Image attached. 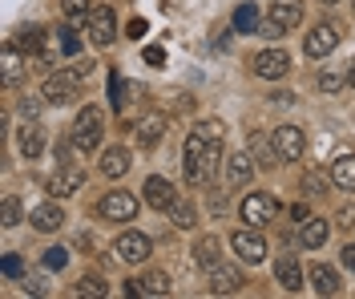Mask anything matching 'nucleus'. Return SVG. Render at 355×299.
<instances>
[{
    "mask_svg": "<svg viewBox=\"0 0 355 299\" xmlns=\"http://www.w3.org/2000/svg\"><path fill=\"white\" fill-rule=\"evenodd\" d=\"M141 198H146V203H150L154 210L170 214V207L178 203V190L166 182V178H157V174H154V178H146V186H141Z\"/></svg>",
    "mask_w": 355,
    "mask_h": 299,
    "instance_id": "ddd939ff",
    "label": "nucleus"
},
{
    "mask_svg": "<svg viewBox=\"0 0 355 299\" xmlns=\"http://www.w3.org/2000/svg\"><path fill=\"white\" fill-rule=\"evenodd\" d=\"M331 186L335 190H347V194L355 190V154H339L331 162Z\"/></svg>",
    "mask_w": 355,
    "mask_h": 299,
    "instance_id": "412c9836",
    "label": "nucleus"
},
{
    "mask_svg": "<svg viewBox=\"0 0 355 299\" xmlns=\"http://www.w3.org/2000/svg\"><path fill=\"white\" fill-rule=\"evenodd\" d=\"M137 291L141 296H170V275L166 271H150V275L137 279Z\"/></svg>",
    "mask_w": 355,
    "mask_h": 299,
    "instance_id": "cd10ccee",
    "label": "nucleus"
},
{
    "mask_svg": "<svg viewBox=\"0 0 355 299\" xmlns=\"http://www.w3.org/2000/svg\"><path fill=\"white\" fill-rule=\"evenodd\" d=\"M162 138H166V117H162V114H150V117H141V121H137V146H146V150H150V146H157Z\"/></svg>",
    "mask_w": 355,
    "mask_h": 299,
    "instance_id": "5701e85b",
    "label": "nucleus"
},
{
    "mask_svg": "<svg viewBox=\"0 0 355 299\" xmlns=\"http://www.w3.org/2000/svg\"><path fill=\"white\" fill-rule=\"evenodd\" d=\"M113 41H117V12H113L110 4H101V8L89 12V45L110 49Z\"/></svg>",
    "mask_w": 355,
    "mask_h": 299,
    "instance_id": "6e6552de",
    "label": "nucleus"
},
{
    "mask_svg": "<svg viewBox=\"0 0 355 299\" xmlns=\"http://www.w3.org/2000/svg\"><path fill=\"white\" fill-rule=\"evenodd\" d=\"M347 85L355 89V61H352V69H347Z\"/></svg>",
    "mask_w": 355,
    "mask_h": 299,
    "instance_id": "3c124183",
    "label": "nucleus"
},
{
    "mask_svg": "<svg viewBox=\"0 0 355 299\" xmlns=\"http://www.w3.org/2000/svg\"><path fill=\"white\" fill-rule=\"evenodd\" d=\"M12 45L21 49L24 57H41V49H44V33L41 28H24V33H17V41Z\"/></svg>",
    "mask_w": 355,
    "mask_h": 299,
    "instance_id": "c85d7f7f",
    "label": "nucleus"
},
{
    "mask_svg": "<svg viewBox=\"0 0 355 299\" xmlns=\"http://www.w3.org/2000/svg\"><path fill=\"white\" fill-rule=\"evenodd\" d=\"M327 234H331V223H327V219H307V223L299 227V243H303L307 251H319V247L327 243Z\"/></svg>",
    "mask_w": 355,
    "mask_h": 299,
    "instance_id": "6ab92c4d",
    "label": "nucleus"
},
{
    "mask_svg": "<svg viewBox=\"0 0 355 299\" xmlns=\"http://www.w3.org/2000/svg\"><path fill=\"white\" fill-rule=\"evenodd\" d=\"M101 138H105V121H101V110L97 105H85L81 114H77V121H73V146L81 150V154H93L97 146H101Z\"/></svg>",
    "mask_w": 355,
    "mask_h": 299,
    "instance_id": "7ed1b4c3",
    "label": "nucleus"
},
{
    "mask_svg": "<svg viewBox=\"0 0 355 299\" xmlns=\"http://www.w3.org/2000/svg\"><path fill=\"white\" fill-rule=\"evenodd\" d=\"M81 186H85V170H81V166H69V162H65V166H57V170L49 174L44 190H49L53 198H69V194H77Z\"/></svg>",
    "mask_w": 355,
    "mask_h": 299,
    "instance_id": "f8f14e48",
    "label": "nucleus"
},
{
    "mask_svg": "<svg viewBox=\"0 0 355 299\" xmlns=\"http://www.w3.org/2000/svg\"><path fill=\"white\" fill-rule=\"evenodd\" d=\"M323 4H339V0H323Z\"/></svg>",
    "mask_w": 355,
    "mask_h": 299,
    "instance_id": "603ef678",
    "label": "nucleus"
},
{
    "mask_svg": "<svg viewBox=\"0 0 355 299\" xmlns=\"http://www.w3.org/2000/svg\"><path fill=\"white\" fill-rule=\"evenodd\" d=\"M170 219H174V227L190 230L194 223H198V210H194V203H186V198H178L174 207H170Z\"/></svg>",
    "mask_w": 355,
    "mask_h": 299,
    "instance_id": "c756f323",
    "label": "nucleus"
},
{
    "mask_svg": "<svg viewBox=\"0 0 355 299\" xmlns=\"http://www.w3.org/2000/svg\"><path fill=\"white\" fill-rule=\"evenodd\" d=\"M105 291H110V287H105V279L101 275H81L77 279V296H105Z\"/></svg>",
    "mask_w": 355,
    "mask_h": 299,
    "instance_id": "473e14b6",
    "label": "nucleus"
},
{
    "mask_svg": "<svg viewBox=\"0 0 355 299\" xmlns=\"http://www.w3.org/2000/svg\"><path fill=\"white\" fill-rule=\"evenodd\" d=\"M339 259H343V267H347V271H352V275H355V243H347V247H343V255H339Z\"/></svg>",
    "mask_w": 355,
    "mask_h": 299,
    "instance_id": "49530a36",
    "label": "nucleus"
},
{
    "mask_svg": "<svg viewBox=\"0 0 355 299\" xmlns=\"http://www.w3.org/2000/svg\"><path fill=\"white\" fill-rule=\"evenodd\" d=\"M307 283H311L315 296H339V271L327 267V263H315L307 271Z\"/></svg>",
    "mask_w": 355,
    "mask_h": 299,
    "instance_id": "f3484780",
    "label": "nucleus"
},
{
    "mask_svg": "<svg viewBox=\"0 0 355 299\" xmlns=\"http://www.w3.org/2000/svg\"><path fill=\"white\" fill-rule=\"evenodd\" d=\"M0 223H4V227H17V223H21V198H17V194H4V203H0Z\"/></svg>",
    "mask_w": 355,
    "mask_h": 299,
    "instance_id": "2f4dec72",
    "label": "nucleus"
},
{
    "mask_svg": "<svg viewBox=\"0 0 355 299\" xmlns=\"http://www.w3.org/2000/svg\"><path fill=\"white\" fill-rule=\"evenodd\" d=\"M41 105H49L44 97H24V101H21V117H24V121H37V114H41Z\"/></svg>",
    "mask_w": 355,
    "mask_h": 299,
    "instance_id": "ea45409f",
    "label": "nucleus"
},
{
    "mask_svg": "<svg viewBox=\"0 0 355 299\" xmlns=\"http://www.w3.org/2000/svg\"><path fill=\"white\" fill-rule=\"evenodd\" d=\"M230 24H234V33H259V28H263V21H259V8H254L250 0L234 8V21H230Z\"/></svg>",
    "mask_w": 355,
    "mask_h": 299,
    "instance_id": "bb28decb",
    "label": "nucleus"
},
{
    "mask_svg": "<svg viewBox=\"0 0 355 299\" xmlns=\"http://www.w3.org/2000/svg\"><path fill=\"white\" fill-rule=\"evenodd\" d=\"M141 57H146V65H154V69H162V65H166V49H162V45H150Z\"/></svg>",
    "mask_w": 355,
    "mask_h": 299,
    "instance_id": "a19ab883",
    "label": "nucleus"
},
{
    "mask_svg": "<svg viewBox=\"0 0 355 299\" xmlns=\"http://www.w3.org/2000/svg\"><path fill=\"white\" fill-rule=\"evenodd\" d=\"M270 146H275V158L279 162H299L303 154H307V134H303L299 126L283 121V126L270 134Z\"/></svg>",
    "mask_w": 355,
    "mask_h": 299,
    "instance_id": "39448f33",
    "label": "nucleus"
},
{
    "mask_svg": "<svg viewBox=\"0 0 355 299\" xmlns=\"http://www.w3.org/2000/svg\"><path fill=\"white\" fill-rule=\"evenodd\" d=\"M347 85V77H339V73H319V93H343Z\"/></svg>",
    "mask_w": 355,
    "mask_h": 299,
    "instance_id": "58836bf2",
    "label": "nucleus"
},
{
    "mask_svg": "<svg viewBox=\"0 0 355 299\" xmlns=\"http://www.w3.org/2000/svg\"><path fill=\"white\" fill-rule=\"evenodd\" d=\"M24 77H28V57H24L17 45H8L4 49V85H8V89H21Z\"/></svg>",
    "mask_w": 355,
    "mask_h": 299,
    "instance_id": "dca6fc26",
    "label": "nucleus"
},
{
    "mask_svg": "<svg viewBox=\"0 0 355 299\" xmlns=\"http://www.w3.org/2000/svg\"><path fill=\"white\" fill-rule=\"evenodd\" d=\"M259 33H263L266 41H279V37H283L287 28H283V24H275V21H270V17H266V21H263V28H259Z\"/></svg>",
    "mask_w": 355,
    "mask_h": 299,
    "instance_id": "79ce46f5",
    "label": "nucleus"
},
{
    "mask_svg": "<svg viewBox=\"0 0 355 299\" xmlns=\"http://www.w3.org/2000/svg\"><path fill=\"white\" fill-rule=\"evenodd\" d=\"M57 162H61V166L69 162V146H65V142H57Z\"/></svg>",
    "mask_w": 355,
    "mask_h": 299,
    "instance_id": "8fccbe9b",
    "label": "nucleus"
},
{
    "mask_svg": "<svg viewBox=\"0 0 355 299\" xmlns=\"http://www.w3.org/2000/svg\"><path fill=\"white\" fill-rule=\"evenodd\" d=\"M230 251L239 255L243 263H266V239L259 234V227H246V230H234L230 234Z\"/></svg>",
    "mask_w": 355,
    "mask_h": 299,
    "instance_id": "1a4fd4ad",
    "label": "nucleus"
},
{
    "mask_svg": "<svg viewBox=\"0 0 355 299\" xmlns=\"http://www.w3.org/2000/svg\"><path fill=\"white\" fill-rule=\"evenodd\" d=\"M61 12L69 21H85L89 17V0H61Z\"/></svg>",
    "mask_w": 355,
    "mask_h": 299,
    "instance_id": "4c0bfd02",
    "label": "nucleus"
},
{
    "mask_svg": "<svg viewBox=\"0 0 355 299\" xmlns=\"http://www.w3.org/2000/svg\"><path fill=\"white\" fill-rule=\"evenodd\" d=\"M57 45H61V53H65V57H77V53H81V37H77V28H73V24H61Z\"/></svg>",
    "mask_w": 355,
    "mask_h": 299,
    "instance_id": "7c9ffc66",
    "label": "nucleus"
},
{
    "mask_svg": "<svg viewBox=\"0 0 355 299\" xmlns=\"http://www.w3.org/2000/svg\"><path fill=\"white\" fill-rule=\"evenodd\" d=\"M250 154H259V162H263V166H275V146H266L263 138H259V134H250Z\"/></svg>",
    "mask_w": 355,
    "mask_h": 299,
    "instance_id": "e433bc0d",
    "label": "nucleus"
},
{
    "mask_svg": "<svg viewBox=\"0 0 355 299\" xmlns=\"http://www.w3.org/2000/svg\"><path fill=\"white\" fill-rule=\"evenodd\" d=\"M239 219H243L246 227H270L279 219V198L254 190V194H246L243 203H239Z\"/></svg>",
    "mask_w": 355,
    "mask_h": 299,
    "instance_id": "20e7f679",
    "label": "nucleus"
},
{
    "mask_svg": "<svg viewBox=\"0 0 355 299\" xmlns=\"http://www.w3.org/2000/svg\"><path fill=\"white\" fill-rule=\"evenodd\" d=\"M270 21L283 24V28H295L303 21V0H270Z\"/></svg>",
    "mask_w": 355,
    "mask_h": 299,
    "instance_id": "aec40b11",
    "label": "nucleus"
},
{
    "mask_svg": "<svg viewBox=\"0 0 355 299\" xmlns=\"http://www.w3.org/2000/svg\"><path fill=\"white\" fill-rule=\"evenodd\" d=\"M85 65H77V69H57L44 77V89L41 97L49 105H73L77 97H81V85H85Z\"/></svg>",
    "mask_w": 355,
    "mask_h": 299,
    "instance_id": "f03ea898",
    "label": "nucleus"
},
{
    "mask_svg": "<svg viewBox=\"0 0 355 299\" xmlns=\"http://www.w3.org/2000/svg\"><path fill=\"white\" fill-rule=\"evenodd\" d=\"M335 49H339V24H335V21L315 24L307 37H303V53L315 57V61H319V57H331Z\"/></svg>",
    "mask_w": 355,
    "mask_h": 299,
    "instance_id": "9d476101",
    "label": "nucleus"
},
{
    "mask_svg": "<svg viewBox=\"0 0 355 299\" xmlns=\"http://www.w3.org/2000/svg\"><path fill=\"white\" fill-rule=\"evenodd\" d=\"M275 275L283 283V291H299V287H303V267H299L295 255H283V259L275 263Z\"/></svg>",
    "mask_w": 355,
    "mask_h": 299,
    "instance_id": "4be33fe9",
    "label": "nucleus"
},
{
    "mask_svg": "<svg viewBox=\"0 0 355 299\" xmlns=\"http://www.w3.org/2000/svg\"><path fill=\"white\" fill-rule=\"evenodd\" d=\"M137 198H133L130 190H110L101 203H97V219H105V223H130L137 219Z\"/></svg>",
    "mask_w": 355,
    "mask_h": 299,
    "instance_id": "423d86ee",
    "label": "nucleus"
},
{
    "mask_svg": "<svg viewBox=\"0 0 355 299\" xmlns=\"http://www.w3.org/2000/svg\"><path fill=\"white\" fill-rule=\"evenodd\" d=\"M206 279H210V296H234L243 287V271L226 267V263H218L214 271H206Z\"/></svg>",
    "mask_w": 355,
    "mask_h": 299,
    "instance_id": "2eb2a0df",
    "label": "nucleus"
},
{
    "mask_svg": "<svg viewBox=\"0 0 355 299\" xmlns=\"http://www.w3.org/2000/svg\"><path fill=\"white\" fill-rule=\"evenodd\" d=\"M28 223L37 230H44V234H53V230L65 227V207L53 198V203H41V207H33V214H28Z\"/></svg>",
    "mask_w": 355,
    "mask_h": 299,
    "instance_id": "4468645a",
    "label": "nucleus"
},
{
    "mask_svg": "<svg viewBox=\"0 0 355 299\" xmlns=\"http://www.w3.org/2000/svg\"><path fill=\"white\" fill-rule=\"evenodd\" d=\"M0 275L4 279H24V263H21V255H4V259H0Z\"/></svg>",
    "mask_w": 355,
    "mask_h": 299,
    "instance_id": "c9c22d12",
    "label": "nucleus"
},
{
    "mask_svg": "<svg viewBox=\"0 0 355 299\" xmlns=\"http://www.w3.org/2000/svg\"><path fill=\"white\" fill-rule=\"evenodd\" d=\"M335 223H339V227H347V230H352V227H355V207H343L339 214H335Z\"/></svg>",
    "mask_w": 355,
    "mask_h": 299,
    "instance_id": "a18cd8bd",
    "label": "nucleus"
},
{
    "mask_svg": "<svg viewBox=\"0 0 355 299\" xmlns=\"http://www.w3.org/2000/svg\"><path fill=\"white\" fill-rule=\"evenodd\" d=\"M150 251H154V243H150V234H141V230H125V234H117V243H113V255H117L125 267L146 263Z\"/></svg>",
    "mask_w": 355,
    "mask_h": 299,
    "instance_id": "0eeeda50",
    "label": "nucleus"
},
{
    "mask_svg": "<svg viewBox=\"0 0 355 299\" xmlns=\"http://www.w3.org/2000/svg\"><path fill=\"white\" fill-rule=\"evenodd\" d=\"M291 73V53L279 45L263 49V53H254V77H263V81H279V77H287Z\"/></svg>",
    "mask_w": 355,
    "mask_h": 299,
    "instance_id": "9b49d317",
    "label": "nucleus"
},
{
    "mask_svg": "<svg viewBox=\"0 0 355 299\" xmlns=\"http://www.w3.org/2000/svg\"><path fill=\"white\" fill-rule=\"evenodd\" d=\"M214 138H222V126L218 121H206L198 130H190V138L182 146V174H186L190 186H206V166H202V158H206V150H210Z\"/></svg>",
    "mask_w": 355,
    "mask_h": 299,
    "instance_id": "f257e3e1",
    "label": "nucleus"
},
{
    "mask_svg": "<svg viewBox=\"0 0 355 299\" xmlns=\"http://www.w3.org/2000/svg\"><path fill=\"white\" fill-rule=\"evenodd\" d=\"M146 28H150V24L141 21V17H133V21L125 24V37H133V41H137V37H146Z\"/></svg>",
    "mask_w": 355,
    "mask_h": 299,
    "instance_id": "37998d69",
    "label": "nucleus"
},
{
    "mask_svg": "<svg viewBox=\"0 0 355 299\" xmlns=\"http://www.w3.org/2000/svg\"><path fill=\"white\" fill-rule=\"evenodd\" d=\"M21 283H24V296H41V291H44V287H41V279H28V275H24Z\"/></svg>",
    "mask_w": 355,
    "mask_h": 299,
    "instance_id": "de8ad7c7",
    "label": "nucleus"
},
{
    "mask_svg": "<svg viewBox=\"0 0 355 299\" xmlns=\"http://www.w3.org/2000/svg\"><path fill=\"white\" fill-rule=\"evenodd\" d=\"M130 150H125V146H110V150H105V154H101V174H105V178H125V174H130Z\"/></svg>",
    "mask_w": 355,
    "mask_h": 299,
    "instance_id": "a211bd4d",
    "label": "nucleus"
},
{
    "mask_svg": "<svg viewBox=\"0 0 355 299\" xmlns=\"http://www.w3.org/2000/svg\"><path fill=\"white\" fill-rule=\"evenodd\" d=\"M303 186H307V194H319V190H327V186H323V174H319V170H315V174H307V178H303Z\"/></svg>",
    "mask_w": 355,
    "mask_h": 299,
    "instance_id": "c03bdc74",
    "label": "nucleus"
},
{
    "mask_svg": "<svg viewBox=\"0 0 355 299\" xmlns=\"http://www.w3.org/2000/svg\"><path fill=\"white\" fill-rule=\"evenodd\" d=\"M21 154L28 162H37L44 154V134H41V126H37V121H28V126H21Z\"/></svg>",
    "mask_w": 355,
    "mask_h": 299,
    "instance_id": "393cba45",
    "label": "nucleus"
},
{
    "mask_svg": "<svg viewBox=\"0 0 355 299\" xmlns=\"http://www.w3.org/2000/svg\"><path fill=\"white\" fill-rule=\"evenodd\" d=\"M291 219H295V223L303 227V223H307V219H311V210L303 207V203H299V207H291Z\"/></svg>",
    "mask_w": 355,
    "mask_h": 299,
    "instance_id": "09e8293b",
    "label": "nucleus"
},
{
    "mask_svg": "<svg viewBox=\"0 0 355 299\" xmlns=\"http://www.w3.org/2000/svg\"><path fill=\"white\" fill-rule=\"evenodd\" d=\"M110 97H113V114H125V85H121V73H110Z\"/></svg>",
    "mask_w": 355,
    "mask_h": 299,
    "instance_id": "f704fd0d",
    "label": "nucleus"
},
{
    "mask_svg": "<svg viewBox=\"0 0 355 299\" xmlns=\"http://www.w3.org/2000/svg\"><path fill=\"white\" fill-rule=\"evenodd\" d=\"M194 263H198L202 271H214L222 263V243L218 239H202L198 247H194Z\"/></svg>",
    "mask_w": 355,
    "mask_h": 299,
    "instance_id": "a878e982",
    "label": "nucleus"
},
{
    "mask_svg": "<svg viewBox=\"0 0 355 299\" xmlns=\"http://www.w3.org/2000/svg\"><path fill=\"white\" fill-rule=\"evenodd\" d=\"M250 174H254V154H230V162H226V182L246 186Z\"/></svg>",
    "mask_w": 355,
    "mask_h": 299,
    "instance_id": "b1692460",
    "label": "nucleus"
},
{
    "mask_svg": "<svg viewBox=\"0 0 355 299\" xmlns=\"http://www.w3.org/2000/svg\"><path fill=\"white\" fill-rule=\"evenodd\" d=\"M41 263H44V271H65L69 267V247H49Z\"/></svg>",
    "mask_w": 355,
    "mask_h": 299,
    "instance_id": "72a5a7b5",
    "label": "nucleus"
}]
</instances>
